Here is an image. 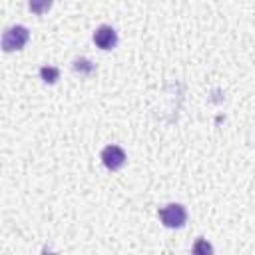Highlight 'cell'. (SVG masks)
<instances>
[{"mask_svg": "<svg viewBox=\"0 0 255 255\" xmlns=\"http://www.w3.org/2000/svg\"><path fill=\"white\" fill-rule=\"evenodd\" d=\"M28 38H30V32H28L26 26H20V24L10 26V28H6L4 34H2V50H4V52L22 50V48L26 46Z\"/></svg>", "mask_w": 255, "mask_h": 255, "instance_id": "6da1fadb", "label": "cell"}, {"mask_svg": "<svg viewBox=\"0 0 255 255\" xmlns=\"http://www.w3.org/2000/svg\"><path fill=\"white\" fill-rule=\"evenodd\" d=\"M157 215H159L161 223L165 227H169V229H179L187 221V209L181 203H169V205L161 207L157 211Z\"/></svg>", "mask_w": 255, "mask_h": 255, "instance_id": "7a4b0ae2", "label": "cell"}, {"mask_svg": "<svg viewBox=\"0 0 255 255\" xmlns=\"http://www.w3.org/2000/svg\"><path fill=\"white\" fill-rule=\"evenodd\" d=\"M102 163L110 171H116L126 163V151L120 145H106L102 149Z\"/></svg>", "mask_w": 255, "mask_h": 255, "instance_id": "3957f363", "label": "cell"}, {"mask_svg": "<svg viewBox=\"0 0 255 255\" xmlns=\"http://www.w3.org/2000/svg\"><path fill=\"white\" fill-rule=\"evenodd\" d=\"M94 44H96L98 48H102V50H112V48H116V44H118V32H116L112 26L102 24V26L96 28V32H94Z\"/></svg>", "mask_w": 255, "mask_h": 255, "instance_id": "277c9868", "label": "cell"}, {"mask_svg": "<svg viewBox=\"0 0 255 255\" xmlns=\"http://www.w3.org/2000/svg\"><path fill=\"white\" fill-rule=\"evenodd\" d=\"M28 8L32 14L42 16L52 8V0H28Z\"/></svg>", "mask_w": 255, "mask_h": 255, "instance_id": "5b68a950", "label": "cell"}, {"mask_svg": "<svg viewBox=\"0 0 255 255\" xmlns=\"http://www.w3.org/2000/svg\"><path fill=\"white\" fill-rule=\"evenodd\" d=\"M40 78H42L46 84H56V80L60 78V70L54 68V66H42V68H40Z\"/></svg>", "mask_w": 255, "mask_h": 255, "instance_id": "8992f818", "label": "cell"}, {"mask_svg": "<svg viewBox=\"0 0 255 255\" xmlns=\"http://www.w3.org/2000/svg\"><path fill=\"white\" fill-rule=\"evenodd\" d=\"M193 253H197V255H199V253H205V255H207V253H213V247H211L209 243H205V241L199 237V239L195 241V245H193Z\"/></svg>", "mask_w": 255, "mask_h": 255, "instance_id": "52a82bcc", "label": "cell"}]
</instances>
